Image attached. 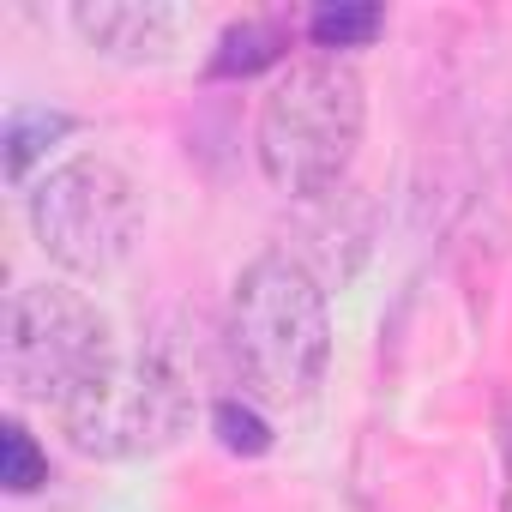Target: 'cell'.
<instances>
[{"instance_id":"6da1fadb","label":"cell","mask_w":512,"mask_h":512,"mask_svg":"<svg viewBox=\"0 0 512 512\" xmlns=\"http://www.w3.org/2000/svg\"><path fill=\"white\" fill-rule=\"evenodd\" d=\"M229 362L241 398L266 410H296L320 392L332 362V308L320 278L296 253H260L247 260L229 290Z\"/></svg>"},{"instance_id":"7a4b0ae2","label":"cell","mask_w":512,"mask_h":512,"mask_svg":"<svg viewBox=\"0 0 512 512\" xmlns=\"http://www.w3.org/2000/svg\"><path fill=\"white\" fill-rule=\"evenodd\" d=\"M362 127H368V97L356 67L338 55H302L272 79L260 127H253V151H260V169L278 193L320 199L350 175Z\"/></svg>"},{"instance_id":"3957f363","label":"cell","mask_w":512,"mask_h":512,"mask_svg":"<svg viewBox=\"0 0 512 512\" xmlns=\"http://www.w3.org/2000/svg\"><path fill=\"white\" fill-rule=\"evenodd\" d=\"M121 356L109 314L67 284H25L7 302V386L61 416Z\"/></svg>"},{"instance_id":"277c9868","label":"cell","mask_w":512,"mask_h":512,"mask_svg":"<svg viewBox=\"0 0 512 512\" xmlns=\"http://www.w3.org/2000/svg\"><path fill=\"white\" fill-rule=\"evenodd\" d=\"M145 229L139 181L115 157H67L31 187V235L73 278H109L133 260Z\"/></svg>"},{"instance_id":"5b68a950","label":"cell","mask_w":512,"mask_h":512,"mask_svg":"<svg viewBox=\"0 0 512 512\" xmlns=\"http://www.w3.org/2000/svg\"><path fill=\"white\" fill-rule=\"evenodd\" d=\"M193 416V380L169 356V344H139L121 350L115 368L79 392L55 422L73 452L85 458H145L163 452Z\"/></svg>"},{"instance_id":"8992f818","label":"cell","mask_w":512,"mask_h":512,"mask_svg":"<svg viewBox=\"0 0 512 512\" xmlns=\"http://www.w3.org/2000/svg\"><path fill=\"white\" fill-rule=\"evenodd\" d=\"M181 7H157V0H97V7H73V31L109 55V61H163L181 37Z\"/></svg>"},{"instance_id":"52a82bcc","label":"cell","mask_w":512,"mask_h":512,"mask_svg":"<svg viewBox=\"0 0 512 512\" xmlns=\"http://www.w3.org/2000/svg\"><path fill=\"white\" fill-rule=\"evenodd\" d=\"M290 49V25L284 19H241L217 37L211 49V79H247L260 67H278Z\"/></svg>"},{"instance_id":"ba28073f","label":"cell","mask_w":512,"mask_h":512,"mask_svg":"<svg viewBox=\"0 0 512 512\" xmlns=\"http://www.w3.org/2000/svg\"><path fill=\"white\" fill-rule=\"evenodd\" d=\"M380 31H386V13L368 7V0H332V7L308 13V37H314V49H326V55H338V49H368Z\"/></svg>"},{"instance_id":"9c48e42d","label":"cell","mask_w":512,"mask_h":512,"mask_svg":"<svg viewBox=\"0 0 512 512\" xmlns=\"http://www.w3.org/2000/svg\"><path fill=\"white\" fill-rule=\"evenodd\" d=\"M67 133H73V115H61V109H13V121H7V175L25 181L31 163L49 157V145L67 139Z\"/></svg>"},{"instance_id":"30bf717a","label":"cell","mask_w":512,"mask_h":512,"mask_svg":"<svg viewBox=\"0 0 512 512\" xmlns=\"http://www.w3.org/2000/svg\"><path fill=\"white\" fill-rule=\"evenodd\" d=\"M211 428H217V446L235 452V458H266L272 452L266 404H253V398H217L211 404Z\"/></svg>"},{"instance_id":"8fae6325","label":"cell","mask_w":512,"mask_h":512,"mask_svg":"<svg viewBox=\"0 0 512 512\" xmlns=\"http://www.w3.org/2000/svg\"><path fill=\"white\" fill-rule=\"evenodd\" d=\"M0 482H7L13 494H37L49 482V452L37 446V434L19 416L0 422Z\"/></svg>"}]
</instances>
